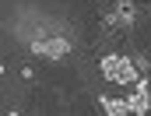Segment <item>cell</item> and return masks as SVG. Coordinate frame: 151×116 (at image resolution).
Masks as SVG:
<instances>
[{
	"label": "cell",
	"instance_id": "obj_1",
	"mask_svg": "<svg viewBox=\"0 0 151 116\" xmlns=\"http://www.w3.org/2000/svg\"><path fill=\"white\" fill-rule=\"evenodd\" d=\"M99 71H102V77H106L109 84H119V88H134V84L141 81L137 63H134L127 53H102Z\"/></svg>",
	"mask_w": 151,
	"mask_h": 116
},
{
	"label": "cell",
	"instance_id": "obj_2",
	"mask_svg": "<svg viewBox=\"0 0 151 116\" xmlns=\"http://www.w3.org/2000/svg\"><path fill=\"white\" fill-rule=\"evenodd\" d=\"M32 53H35V56H46V60H60V56L70 53V42H67L63 35H56V39H35V42H32Z\"/></svg>",
	"mask_w": 151,
	"mask_h": 116
}]
</instances>
